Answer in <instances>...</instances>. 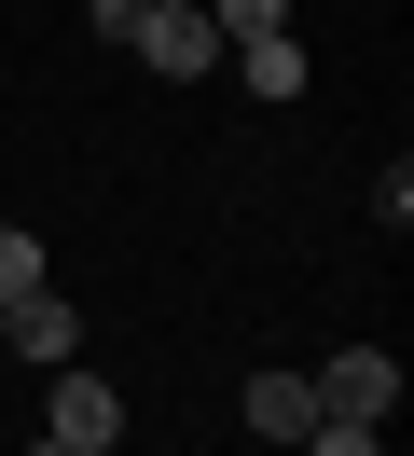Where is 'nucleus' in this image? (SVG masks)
<instances>
[{"label": "nucleus", "instance_id": "f257e3e1", "mask_svg": "<svg viewBox=\"0 0 414 456\" xmlns=\"http://www.w3.org/2000/svg\"><path fill=\"white\" fill-rule=\"evenodd\" d=\"M42 443H83V456H110V443H125V387H110V373H83V360H55L42 373Z\"/></svg>", "mask_w": 414, "mask_h": 456}, {"label": "nucleus", "instance_id": "f03ea898", "mask_svg": "<svg viewBox=\"0 0 414 456\" xmlns=\"http://www.w3.org/2000/svg\"><path fill=\"white\" fill-rule=\"evenodd\" d=\"M125 56H138V69H166V84H207L235 42H221L207 14H138V28H125Z\"/></svg>", "mask_w": 414, "mask_h": 456}, {"label": "nucleus", "instance_id": "7ed1b4c3", "mask_svg": "<svg viewBox=\"0 0 414 456\" xmlns=\"http://www.w3.org/2000/svg\"><path fill=\"white\" fill-rule=\"evenodd\" d=\"M318 415H359V428H386V415H401V360H386V346H345V360L318 373Z\"/></svg>", "mask_w": 414, "mask_h": 456}, {"label": "nucleus", "instance_id": "20e7f679", "mask_svg": "<svg viewBox=\"0 0 414 456\" xmlns=\"http://www.w3.org/2000/svg\"><path fill=\"white\" fill-rule=\"evenodd\" d=\"M0 346H14V360H42V373H55V360H83L69 290H55V277H42V290H14V305H0Z\"/></svg>", "mask_w": 414, "mask_h": 456}, {"label": "nucleus", "instance_id": "39448f33", "mask_svg": "<svg viewBox=\"0 0 414 456\" xmlns=\"http://www.w3.org/2000/svg\"><path fill=\"white\" fill-rule=\"evenodd\" d=\"M248 428L263 443H304L318 428V373H248Z\"/></svg>", "mask_w": 414, "mask_h": 456}, {"label": "nucleus", "instance_id": "423d86ee", "mask_svg": "<svg viewBox=\"0 0 414 456\" xmlns=\"http://www.w3.org/2000/svg\"><path fill=\"white\" fill-rule=\"evenodd\" d=\"M235 69H248V97H263V111H290V97H304V42H290V28L235 42Z\"/></svg>", "mask_w": 414, "mask_h": 456}, {"label": "nucleus", "instance_id": "0eeeda50", "mask_svg": "<svg viewBox=\"0 0 414 456\" xmlns=\"http://www.w3.org/2000/svg\"><path fill=\"white\" fill-rule=\"evenodd\" d=\"M221 42H263V28H290V0H193Z\"/></svg>", "mask_w": 414, "mask_h": 456}, {"label": "nucleus", "instance_id": "6e6552de", "mask_svg": "<svg viewBox=\"0 0 414 456\" xmlns=\"http://www.w3.org/2000/svg\"><path fill=\"white\" fill-rule=\"evenodd\" d=\"M304 456H386V428H359V415H318V428H304Z\"/></svg>", "mask_w": 414, "mask_h": 456}, {"label": "nucleus", "instance_id": "1a4fd4ad", "mask_svg": "<svg viewBox=\"0 0 414 456\" xmlns=\"http://www.w3.org/2000/svg\"><path fill=\"white\" fill-rule=\"evenodd\" d=\"M14 290H42V235H14V222H0V305H14Z\"/></svg>", "mask_w": 414, "mask_h": 456}, {"label": "nucleus", "instance_id": "9d476101", "mask_svg": "<svg viewBox=\"0 0 414 456\" xmlns=\"http://www.w3.org/2000/svg\"><path fill=\"white\" fill-rule=\"evenodd\" d=\"M138 14H193V0H138Z\"/></svg>", "mask_w": 414, "mask_h": 456}, {"label": "nucleus", "instance_id": "9b49d317", "mask_svg": "<svg viewBox=\"0 0 414 456\" xmlns=\"http://www.w3.org/2000/svg\"><path fill=\"white\" fill-rule=\"evenodd\" d=\"M28 456H83V443H28Z\"/></svg>", "mask_w": 414, "mask_h": 456}]
</instances>
